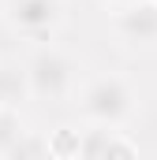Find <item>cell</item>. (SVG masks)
I'll use <instances>...</instances> for the list:
<instances>
[{"label": "cell", "instance_id": "cell-1", "mask_svg": "<svg viewBox=\"0 0 157 160\" xmlns=\"http://www.w3.org/2000/svg\"><path fill=\"white\" fill-rule=\"evenodd\" d=\"M131 108H135V97H131L127 82L116 75H101L82 89V112L97 127H120L131 116Z\"/></svg>", "mask_w": 157, "mask_h": 160}, {"label": "cell", "instance_id": "cell-2", "mask_svg": "<svg viewBox=\"0 0 157 160\" xmlns=\"http://www.w3.org/2000/svg\"><path fill=\"white\" fill-rule=\"evenodd\" d=\"M71 82H75V67H71V60H68L64 52H56V48H41L38 56L26 63V86H30L34 97L60 101V97H68Z\"/></svg>", "mask_w": 157, "mask_h": 160}, {"label": "cell", "instance_id": "cell-3", "mask_svg": "<svg viewBox=\"0 0 157 160\" xmlns=\"http://www.w3.org/2000/svg\"><path fill=\"white\" fill-rule=\"evenodd\" d=\"M116 30L127 45H157V0H142L116 11Z\"/></svg>", "mask_w": 157, "mask_h": 160}, {"label": "cell", "instance_id": "cell-4", "mask_svg": "<svg viewBox=\"0 0 157 160\" xmlns=\"http://www.w3.org/2000/svg\"><path fill=\"white\" fill-rule=\"evenodd\" d=\"M8 19L26 34L52 30L60 22V0H8Z\"/></svg>", "mask_w": 157, "mask_h": 160}, {"label": "cell", "instance_id": "cell-5", "mask_svg": "<svg viewBox=\"0 0 157 160\" xmlns=\"http://www.w3.org/2000/svg\"><path fill=\"white\" fill-rule=\"evenodd\" d=\"M23 142V123L11 108H0V153H11Z\"/></svg>", "mask_w": 157, "mask_h": 160}, {"label": "cell", "instance_id": "cell-6", "mask_svg": "<svg viewBox=\"0 0 157 160\" xmlns=\"http://www.w3.org/2000/svg\"><path fill=\"white\" fill-rule=\"evenodd\" d=\"M101 160H138V153H135V145H131L120 130H112V134H109V142H105Z\"/></svg>", "mask_w": 157, "mask_h": 160}, {"label": "cell", "instance_id": "cell-7", "mask_svg": "<svg viewBox=\"0 0 157 160\" xmlns=\"http://www.w3.org/2000/svg\"><path fill=\"white\" fill-rule=\"evenodd\" d=\"M19 93V78L11 71H0V108H8V101Z\"/></svg>", "mask_w": 157, "mask_h": 160}, {"label": "cell", "instance_id": "cell-8", "mask_svg": "<svg viewBox=\"0 0 157 160\" xmlns=\"http://www.w3.org/2000/svg\"><path fill=\"white\" fill-rule=\"evenodd\" d=\"M116 8H131V4H142V0H112Z\"/></svg>", "mask_w": 157, "mask_h": 160}, {"label": "cell", "instance_id": "cell-9", "mask_svg": "<svg viewBox=\"0 0 157 160\" xmlns=\"http://www.w3.org/2000/svg\"><path fill=\"white\" fill-rule=\"evenodd\" d=\"M34 160H60V157H52V153H45V157H34Z\"/></svg>", "mask_w": 157, "mask_h": 160}]
</instances>
